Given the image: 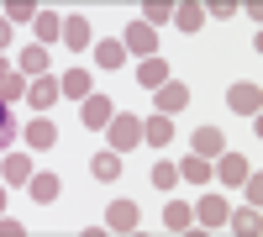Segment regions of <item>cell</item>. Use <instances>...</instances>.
<instances>
[{"label":"cell","mask_w":263,"mask_h":237,"mask_svg":"<svg viewBox=\"0 0 263 237\" xmlns=\"http://www.w3.org/2000/svg\"><path fill=\"white\" fill-rule=\"evenodd\" d=\"M111 116H116V105L105 95H84V126H105Z\"/></svg>","instance_id":"obj_10"},{"label":"cell","mask_w":263,"mask_h":237,"mask_svg":"<svg viewBox=\"0 0 263 237\" xmlns=\"http://www.w3.org/2000/svg\"><path fill=\"white\" fill-rule=\"evenodd\" d=\"M195 153H200V158H216V153H227V137L216 132V126H200V132H195Z\"/></svg>","instance_id":"obj_13"},{"label":"cell","mask_w":263,"mask_h":237,"mask_svg":"<svg viewBox=\"0 0 263 237\" xmlns=\"http://www.w3.org/2000/svg\"><path fill=\"white\" fill-rule=\"evenodd\" d=\"M58 95H63V90H58V79H48V74H42V79H27V100L37 105V111H48Z\"/></svg>","instance_id":"obj_6"},{"label":"cell","mask_w":263,"mask_h":237,"mask_svg":"<svg viewBox=\"0 0 263 237\" xmlns=\"http://www.w3.org/2000/svg\"><path fill=\"white\" fill-rule=\"evenodd\" d=\"M105 126H111V153H126V148L142 142V121L137 116H111Z\"/></svg>","instance_id":"obj_1"},{"label":"cell","mask_w":263,"mask_h":237,"mask_svg":"<svg viewBox=\"0 0 263 237\" xmlns=\"http://www.w3.org/2000/svg\"><path fill=\"white\" fill-rule=\"evenodd\" d=\"M6 42H11V21H0V48H6Z\"/></svg>","instance_id":"obj_33"},{"label":"cell","mask_w":263,"mask_h":237,"mask_svg":"<svg viewBox=\"0 0 263 237\" xmlns=\"http://www.w3.org/2000/svg\"><path fill=\"white\" fill-rule=\"evenodd\" d=\"M179 179L205 185V179H211V158H200V153H195V158H184V163H179Z\"/></svg>","instance_id":"obj_21"},{"label":"cell","mask_w":263,"mask_h":237,"mask_svg":"<svg viewBox=\"0 0 263 237\" xmlns=\"http://www.w3.org/2000/svg\"><path fill=\"white\" fill-rule=\"evenodd\" d=\"M27 190H32V200H37V206H48V200H58V190H63V185H58L53 174H32Z\"/></svg>","instance_id":"obj_18"},{"label":"cell","mask_w":263,"mask_h":237,"mask_svg":"<svg viewBox=\"0 0 263 237\" xmlns=\"http://www.w3.org/2000/svg\"><path fill=\"white\" fill-rule=\"evenodd\" d=\"M227 105H232L237 116H258V111H263V95H258V84H232V90H227Z\"/></svg>","instance_id":"obj_5"},{"label":"cell","mask_w":263,"mask_h":237,"mask_svg":"<svg viewBox=\"0 0 263 237\" xmlns=\"http://www.w3.org/2000/svg\"><path fill=\"white\" fill-rule=\"evenodd\" d=\"M0 174H6V185H27V179H32V158H27V153H6Z\"/></svg>","instance_id":"obj_11"},{"label":"cell","mask_w":263,"mask_h":237,"mask_svg":"<svg viewBox=\"0 0 263 237\" xmlns=\"http://www.w3.org/2000/svg\"><path fill=\"white\" fill-rule=\"evenodd\" d=\"M174 27L179 32H200L205 27V6H174Z\"/></svg>","instance_id":"obj_19"},{"label":"cell","mask_w":263,"mask_h":237,"mask_svg":"<svg viewBox=\"0 0 263 237\" xmlns=\"http://www.w3.org/2000/svg\"><path fill=\"white\" fill-rule=\"evenodd\" d=\"M216 174H221L227 185H242L248 179V158L242 153H216Z\"/></svg>","instance_id":"obj_7"},{"label":"cell","mask_w":263,"mask_h":237,"mask_svg":"<svg viewBox=\"0 0 263 237\" xmlns=\"http://www.w3.org/2000/svg\"><path fill=\"white\" fill-rule=\"evenodd\" d=\"M58 90L74 95V100H84V95H90V74H84V69H69V74L58 79Z\"/></svg>","instance_id":"obj_20"},{"label":"cell","mask_w":263,"mask_h":237,"mask_svg":"<svg viewBox=\"0 0 263 237\" xmlns=\"http://www.w3.org/2000/svg\"><path fill=\"white\" fill-rule=\"evenodd\" d=\"M242 190H248V206H258V200H263V185H258V174H248V179H242Z\"/></svg>","instance_id":"obj_31"},{"label":"cell","mask_w":263,"mask_h":237,"mask_svg":"<svg viewBox=\"0 0 263 237\" xmlns=\"http://www.w3.org/2000/svg\"><path fill=\"white\" fill-rule=\"evenodd\" d=\"M95 63H100V69H121V63H126V48H121V42H100V48H95Z\"/></svg>","instance_id":"obj_23"},{"label":"cell","mask_w":263,"mask_h":237,"mask_svg":"<svg viewBox=\"0 0 263 237\" xmlns=\"http://www.w3.org/2000/svg\"><path fill=\"white\" fill-rule=\"evenodd\" d=\"M0 237H21V222H11V216H0Z\"/></svg>","instance_id":"obj_32"},{"label":"cell","mask_w":263,"mask_h":237,"mask_svg":"<svg viewBox=\"0 0 263 237\" xmlns=\"http://www.w3.org/2000/svg\"><path fill=\"white\" fill-rule=\"evenodd\" d=\"M105 227H111V232H132V227H137V206H132V200H111Z\"/></svg>","instance_id":"obj_9"},{"label":"cell","mask_w":263,"mask_h":237,"mask_svg":"<svg viewBox=\"0 0 263 237\" xmlns=\"http://www.w3.org/2000/svg\"><path fill=\"white\" fill-rule=\"evenodd\" d=\"M153 100H158V116H174V111H184V105H190V90H184L179 79H168V84L153 90Z\"/></svg>","instance_id":"obj_4"},{"label":"cell","mask_w":263,"mask_h":237,"mask_svg":"<svg viewBox=\"0 0 263 237\" xmlns=\"http://www.w3.org/2000/svg\"><path fill=\"white\" fill-rule=\"evenodd\" d=\"M6 74H11V69H6V58H0V79H6Z\"/></svg>","instance_id":"obj_34"},{"label":"cell","mask_w":263,"mask_h":237,"mask_svg":"<svg viewBox=\"0 0 263 237\" xmlns=\"http://www.w3.org/2000/svg\"><path fill=\"white\" fill-rule=\"evenodd\" d=\"M27 95V74H6L0 79V100H21Z\"/></svg>","instance_id":"obj_27"},{"label":"cell","mask_w":263,"mask_h":237,"mask_svg":"<svg viewBox=\"0 0 263 237\" xmlns=\"http://www.w3.org/2000/svg\"><path fill=\"white\" fill-rule=\"evenodd\" d=\"M11 142H16V121L6 111V100H0V153H11Z\"/></svg>","instance_id":"obj_28"},{"label":"cell","mask_w":263,"mask_h":237,"mask_svg":"<svg viewBox=\"0 0 263 237\" xmlns=\"http://www.w3.org/2000/svg\"><path fill=\"white\" fill-rule=\"evenodd\" d=\"M37 11L27 6V0H11V6H6V21H32Z\"/></svg>","instance_id":"obj_30"},{"label":"cell","mask_w":263,"mask_h":237,"mask_svg":"<svg viewBox=\"0 0 263 237\" xmlns=\"http://www.w3.org/2000/svg\"><path fill=\"white\" fill-rule=\"evenodd\" d=\"M21 74H27V79H42V74H48V48H42V42H32V48L21 53Z\"/></svg>","instance_id":"obj_14"},{"label":"cell","mask_w":263,"mask_h":237,"mask_svg":"<svg viewBox=\"0 0 263 237\" xmlns=\"http://www.w3.org/2000/svg\"><path fill=\"white\" fill-rule=\"evenodd\" d=\"M0 211H6V190H0Z\"/></svg>","instance_id":"obj_35"},{"label":"cell","mask_w":263,"mask_h":237,"mask_svg":"<svg viewBox=\"0 0 263 237\" xmlns=\"http://www.w3.org/2000/svg\"><path fill=\"white\" fill-rule=\"evenodd\" d=\"M121 48H126V53H142V58H158V32H153L147 21H132Z\"/></svg>","instance_id":"obj_3"},{"label":"cell","mask_w":263,"mask_h":237,"mask_svg":"<svg viewBox=\"0 0 263 237\" xmlns=\"http://www.w3.org/2000/svg\"><path fill=\"white\" fill-rule=\"evenodd\" d=\"M137 79L147 84V90H158V84H168L174 74H168V63H163V58H142V69H137Z\"/></svg>","instance_id":"obj_15"},{"label":"cell","mask_w":263,"mask_h":237,"mask_svg":"<svg viewBox=\"0 0 263 237\" xmlns=\"http://www.w3.org/2000/svg\"><path fill=\"white\" fill-rule=\"evenodd\" d=\"M163 227H168V232H190V227H195V211L179 206V200H168V206H163Z\"/></svg>","instance_id":"obj_17"},{"label":"cell","mask_w":263,"mask_h":237,"mask_svg":"<svg viewBox=\"0 0 263 237\" xmlns=\"http://www.w3.org/2000/svg\"><path fill=\"white\" fill-rule=\"evenodd\" d=\"M142 142H153V148H168V142H174V121H168V116H153V121H142Z\"/></svg>","instance_id":"obj_12"},{"label":"cell","mask_w":263,"mask_h":237,"mask_svg":"<svg viewBox=\"0 0 263 237\" xmlns=\"http://www.w3.org/2000/svg\"><path fill=\"white\" fill-rule=\"evenodd\" d=\"M58 32H63V16H58V11H37V37L48 42V37H58Z\"/></svg>","instance_id":"obj_26"},{"label":"cell","mask_w":263,"mask_h":237,"mask_svg":"<svg viewBox=\"0 0 263 237\" xmlns=\"http://www.w3.org/2000/svg\"><path fill=\"white\" fill-rule=\"evenodd\" d=\"M227 227L242 232V237H253L258 232V211H227Z\"/></svg>","instance_id":"obj_24"},{"label":"cell","mask_w":263,"mask_h":237,"mask_svg":"<svg viewBox=\"0 0 263 237\" xmlns=\"http://www.w3.org/2000/svg\"><path fill=\"white\" fill-rule=\"evenodd\" d=\"M90 174H95V179H105V185H111V179H121V153L100 148V153L90 158Z\"/></svg>","instance_id":"obj_8"},{"label":"cell","mask_w":263,"mask_h":237,"mask_svg":"<svg viewBox=\"0 0 263 237\" xmlns=\"http://www.w3.org/2000/svg\"><path fill=\"white\" fill-rule=\"evenodd\" d=\"M27 142H32V148H53V142H58V126H53L48 116H37V121H27Z\"/></svg>","instance_id":"obj_16"},{"label":"cell","mask_w":263,"mask_h":237,"mask_svg":"<svg viewBox=\"0 0 263 237\" xmlns=\"http://www.w3.org/2000/svg\"><path fill=\"white\" fill-rule=\"evenodd\" d=\"M168 16H174V6H168V0H153V6H142V21H147L153 32H158V27H163Z\"/></svg>","instance_id":"obj_25"},{"label":"cell","mask_w":263,"mask_h":237,"mask_svg":"<svg viewBox=\"0 0 263 237\" xmlns=\"http://www.w3.org/2000/svg\"><path fill=\"white\" fill-rule=\"evenodd\" d=\"M190 211H195V227H205V232H211V227H227V211H232V206H227L221 195H200Z\"/></svg>","instance_id":"obj_2"},{"label":"cell","mask_w":263,"mask_h":237,"mask_svg":"<svg viewBox=\"0 0 263 237\" xmlns=\"http://www.w3.org/2000/svg\"><path fill=\"white\" fill-rule=\"evenodd\" d=\"M153 185H158V190H174V185H179V169H174V163H158V169H153Z\"/></svg>","instance_id":"obj_29"},{"label":"cell","mask_w":263,"mask_h":237,"mask_svg":"<svg viewBox=\"0 0 263 237\" xmlns=\"http://www.w3.org/2000/svg\"><path fill=\"white\" fill-rule=\"evenodd\" d=\"M63 42H69V48H84V42H90V21L69 16V21H63Z\"/></svg>","instance_id":"obj_22"}]
</instances>
